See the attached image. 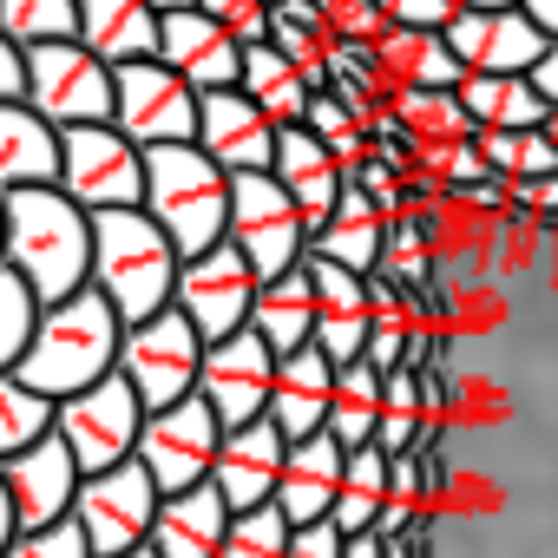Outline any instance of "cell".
Listing matches in <instances>:
<instances>
[{
    "instance_id": "6da1fadb",
    "label": "cell",
    "mask_w": 558,
    "mask_h": 558,
    "mask_svg": "<svg viewBox=\"0 0 558 558\" xmlns=\"http://www.w3.org/2000/svg\"><path fill=\"white\" fill-rule=\"evenodd\" d=\"M8 269H21L40 303H66L93 283V210L60 184L8 191Z\"/></svg>"
},
{
    "instance_id": "7a4b0ae2",
    "label": "cell",
    "mask_w": 558,
    "mask_h": 558,
    "mask_svg": "<svg viewBox=\"0 0 558 558\" xmlns=\"http://www.w3.org/2000/svg\"><path fill=\"white\" fill-rule=\"evenodd\" d=\"M119 349H125V316L86 283L80 296L40 310V329H34V342H27L14 375L34 381L40 395L66 401V395H86L93 381H106L119 368Z\"/></svg>"
},
{
    "instance_id": "3957f363",
    "label": "cell",
    "mask_w": 558,
    "mask_h": 558,
    "mask_svg": "<svg viewBox=\"0 0 558 558\" xmlns=\"http://www.w3.org/2000/svg\"><path fill=\"white\" fill-rule=\"evenodd\" d=\"M178 269H184V250L151 210H93V290L125 323L171 310Z\"/></svg>"
},
{
    "instance_id": "277c9868",
    "label": "cell",
    "mask_w": 558,
    "mask_h": 558,
    "mask_svg": "<svg viewBox=\"0 0 558 558\" xmlns=\"http://www.w3.org/2000/svg\"><path fill=\"white\" fill-rule=\"evenodd\" d=\"M145 210L184 256H197L230 236V171L204 145H158L145 151Z\"/></svg>"
},
{
    "instance_id": "5b68a950",
    "label": "cell",
    "mask_w": 558,
    "mask_h": 558,
    "mask_svg": "<svg viewBox=\"0 0 558 558\" xmlns=\"http://www.w3.org/2000/svg\"><path fill=\"white\" fill-rule=\"evenodd\" d=\"M27 106H34L40 119H53L60 132H73V125H112L119 66L99 60L86 40L27 47Z\"/></svg>"
},
{
    "instance_id": "8992f818",
    "label": "cell",
    "mask_w": 558,
    "mask_h": 558,
    "mask_svg": "<svg viewBox=\"0 0 558 558\" xmlns=\"http://www.w3.org/2000/svg\"><path fill=\"white\" fill-rule=\"evenodd\" d=\"M230 243L250 256L263 283L290 276L310 256V217L296 210L290 184L276 171H236L230 178Z\"/></svg>"
},
{
    "instance_id": "52a82bcc",
    "label": "cell",
    "mask_w": 558,
    "mask_h": 558,
    "mask_svg": "<svg viewBox=\"0 0 558 558\" xmlns=\"http://www.w3.org/2000/svg\"><path fill=\"white\" fill-rule=\"evenodd\" d=\"M204 336L197 323L171 303L145 323H125V349H119V375L138 388L145 408H171L184 395H197V375H204Z\"/></svg>"
},
{
    "instance_id": "ba28073f",
    "label": "cell",
    "mask_w": 558,
    "mask_h": 558,
    "mask_svg": "<svg viewBox=\"0 0 558 558\" xmlns=\"http://www.w3.org/2000/svg\"><path fill=\"white\" fill-rule=\"evenodd\" d=\"M145 401H138V388L112 368L106 381H93L86 395H66L60 401V440L73 447V460H80V473H112V466H125V460H138V434H145Z\"/></svg>"
},
{
    "instance_id": "9c48e42d",
    "label": "cell",
    "mask_w": 558,
    "mask_h": 558,
    "mask_svg": "<svg viewBox=\"0 0 558 558\" xmlns=\"http://www.w3.org/2000/svg\"><path fill=\"white\" fill-rule=\"evenodd\" d=\"M60 191L86 210H145V145L119 125H73L60 145Z\"/></svg>"
},
{
    "instance_id": "30bf717a",
    "label": "cell",
    "mask_w": 558,
    "mask_h": 558,
    "mask_svg": "<svg viewBox=\"0 0 558 558\" xmlns=\"http://www.w3.org/2000/svg\"><path fill=\"white\" fill-rule=\"evenodd\" d=\"M197 112H204V93L165 66V60H132L119 66V106H112V125L158 151V145H197Z\"/></svg>"
},
{
    "instance_id": "8fae6325",
    "label": "cell",
    "mask_w": 558,
    "mask_h": 558,
    "mask_svg": "<svg viewBox=\"0 0 558 558\" xmlns=\"http://www.w3.org/2000/svg\"><path fill=\"white\" fill-rule=\"evenodd\" d=\"M158 506H165V486L151 480V466L145 460H125L112 473H86V486L73 499V519H80V532L93 538L99 558H119V551L151 545Z\"/></svg>"
},
{
    "instance_id": "7c38bea8",
    "label": "cell",
    "mask_w": 558,
    "mask_h": 558,
    "mask_svg": "<svg viewBox=\"0 0 558 558\" xmlns=\"http://www.w3.org/2000/svg\"><path fill=\"white\" fill-rule=\"evenodd\" d=\"M256 296H263V276H256V269H250V256L223 236V243H210V250L184 256V269H178V296H171V303L197 323V336H204V342H223V336L250 329Z\"/></svg>"
},
{
    "instance_id": "4fadbf2b",
    "label": "cell",
    "mask_w": 558,
    "mask_h": 558,
    "mask_svg": "<svg viewBox=\"0 0 558 558\" xmlns=\"http://www.w3.org/2000/svg\"><path fill=\"white\" fill-rule=\"evenodd\" d=\"M217 447H223V421L204 395H184L171 408H151L145 414V434H138V460L151 466V480L165 493H191L210 480L217 466Z\"/></svg>"
},
{
    "instance_id": "5bb4252c",
    "label": "cell",
    "mask_w": 558,
    "mask_h": 558,
    "mask_svg": "<svg viewBox=\"0 0 558 558\" xmlns=\"http://www.w3.org/2000/svg\"><path fill=\"white\" fill-rule=\"evenodd\" d=\"M276 355L256 329H236L223 342L204 349V375H197V395L217 408L223 427H243V421H263L269 414V388H276Z\"/></svg>"
},
{
    "instance_id": "9a60e30c",
    "label": "cell",
    "mask_w": 558,
    "mask_h": 558,
    "mask_svg": "<svg viewBox=\"0 0 558 558\" xmlns=\"http://www.w3.org/2000/svg\"><path fill=\"white\" fill-rule=\"evenodd\" d=\"M80 486H86V473H80V460H73V447L60 434H47L40 447H27L14 460H0V493L14 499L21 532H40V525L73 519Z\"/></svg>"
},
{
    "instance_id": "2e32d148",
    "label": "cell",
    "mask_w": 558,
    "mask_h": 558,
    "mask_svg": "<svg viewBox=\"0 0 558 558\" xmlns=\"http://www.w3.org/2000/svg\"><path fill=\"white\" fill-rule=\"evenodd\" d=\"M447 47L460 53L466 73H532L551 53L545 27L525 8H499V14H466L460 8L447 21Z\"/></svg>"
},
{
    "instance_id": "e0dca14e",
    "label": "cell",
    "mask_w": 558,
    "mask_h": 558,
    "mask_svg": "<svg viewBox=\"0 0 558 558\" xmlns=\"http://www.w3.org/2000/svg\"><path fill=\"white\" fill-rule=\"evenodd\" d=\"M283 460H290V434L276 427L269 414H263V421H243V427H223L210 486L230 499V512L269 506V499H276V480H283Z\"/></svg>"
},
{
    "instance_id": "ac0fdd59",
    "label": "cell",
    "mask_w": 558,
    "mask_h": 558,
    "mask_svg": "<svg viewBox=\"0 0 558 558\" xmlns=\"http://www.w3.org/2000/svg\"><path fill=\"white\" fill-rule=\"evenodd\" d=\"M276 138H283V125H276L243 86H223V93H204V112H197V145L236 178V171H269L276 165Z\"/></svg>"
},
{
    "instance_id": "d6986e66",
    "label": "cell",
    "mask_w": 558,
    "mask_h": 558,
    "mask_svg": "<svg viewBox=\"0 0 558 558\" xmlns=\"http://www.w3.org/2000/svg\"><path fill=\"white\" fill-rule=\"evenodd\" d=\"M158 60H165V66H178L197 93L243 86V40H236L223 21H210L204 8H178V14H165Z\"/></svg>"
},
{
    "instance_id": "ffe728a7",
    "label": "cell",
    "mask_w": 558,
    "mask_h": 558,
    "mask_svg": "<svg viewBox=\"0 0 558 558\" xmlns=\"http://www.w3.org/2000/svg\"><path fill=\"white\" fill-rule=\"evenodd\" d=\"M269 171L290 184L296 210L310 217V243H316V230L336 217V204H342V191H349V165L329 151L323 132H310V125H283V138H276V165H269Z\"/></svg>"
},
{
    "instance_id": "44dd1931",
    "label": "cell",
    "mask_w": 558,
    "mask_h": 558,
    "mask_svg": "<svg viewBox=\"0 0 558 558\" xmlns=\"http://www.w3.org/2000/svg\"><path fill=\"white\" fill-rule=\"evenodd\" d=\"M342 466H349V447L323 427L310 440H290V460H283V480H276V506L290 512V525H316L336 512V493H342Z\"/></svg>"
},
{
    "instance_id": "7402d4cb",
    "label": "cell",
    "mask_w": 558,
    "mask_h": 558,
    "mask_svg": "<svg viewBox=\"0 0 558 558\" xmlns=\"http://www.w3.org/2000/svg\"><path fill=\"white\" fill-rule=\"evenodd\" d=\"M329 401H336V362L310 342L296 355L276 362V388H269V421L290 440H310L329 427Z\"/></svg>"
},
{
    "instance_id": "603a6c76",
    "label": "cell",
    "mask_w": 558,
    "mask_h": 558,
    "mask_svg": "<svg viewBox=\"0 0 558 558\" xmlns=\"http://www.w3.org/2000/svg\"><path fill=\"white\" fill-rule=\"evenodd\" d=\"M60 145H66V132L53 119H40L27 99L0 106V197L34 191V184H60Z\"/></svg>"
},
{
    "instance_id": "cb8c5ba5",
    "label": "cell",
    "mask_w": 558,
    "mask_h": 558,
    "mask_svg": "<svg viewBox=\"0 0 558 558\" xmlns=\"http://www.w3.org/2000/svg\"><path fill=\"white\" fill-rule=\"evenodd\" d=\"M230 499L204 480L191 493H165L158 506V525H151V551L158 558H217L223 551V532H230Z\"/></svg>"
},
{
    "instance_id": "d4e9b609",
    "label": "cell",
    "mask_w": 558,
    "mask_h": 558,
    "mask_svg": "<svg viewBox=\"0 0 558 558\" xmlns=\"http://www.w3.org/2000/svg\"><path fill=\"white\" fill-rule=\"evenodd\" d=\"M460 106H466L473 132H532V125H551V112H558L532 73H466Z\"/></svg>"
},
{
    "instance_id": "484cf974",
    "label": "cell",
    "mask_w": 558,
    "mask_h": 558,
    "mask_svg": "<svg viewBox=\"0 0 558 558\" xmlns=\"http://www.w3.org/2000/svg\"><path fill=\"white\" fill-rule=\"evenodd\" d=\"M158 34H165V14L145 8V0H80V40L112 66L158 60Z\"/></svg>"
},
{
    "instance_id": "4316f807",
    "label": "cell",
    "mask_w": 558,
    "mask_h": 558,
    "mask_svg": "<svg viewBox=\"0 0 558 558\" xmlns=\"http://www.w3.org/2000/svg\"><path fill=\"white\" fill-rule=\"evenodd\" d=\"M316 323H323V303H316V276H310V256H303L290 276L263 283L250 329H256L276 355H296V349H310V342H316Z\"/></svg>"
},
{
    "instance_id": "83f0119b",
    "label": "cell",
    "mask_w": 558,
    "mask_h": 558,
    "mask_svg": "<svg viewBox=\"0 0 558 558\" xmlns=\"http://www.w3.org/2000/svg\"><path fill=\"white\" fill-rule=\"evenodd\" d=\"M310 250H323V256H336V263H349V269H381L388 263V210L349 178V191H342V204H336V217L316 230V243Z\"/></svg>"
},
{
    "instance_id": "f1b7e54d",
    "label": "cell",
    "mask_w": 558,
    "mask_h": 558,
    "mask_svg": "<svg viewBox=\"0 0 558 558\" xmlns=\"http://www.w3.org/2000/svg\"><path fill=\"white\" fill-rule=\"evenodd\" d=\"M375 53H381V66H388L395 86H440V93H453V86L466 80L460 53H453L447 34H434V27H388V34L375 40Z\"/></svg>"
},
{
    "instance_id": "f546056e",
    "label": "cell",
    "mask_w": 558,
    "mask_h": 558,
    "mask_svg": "<svg viewBox=\"0 0 558 558\" xmlns=\"http://www.w3.org/2000/svg\"><path fill=\"white\" fill-rule=\"evenodd\" d=\"M243 93L276 119V125H303L310 119V99H316V86H310V73L283 53V47H243Z\"/></svg>"
},
{
    "instance_id": "4dcf8cb0",
    "label": "cell",
    "mask_w": 558,
    "mask_h": 558,
    "mask_svg": "<svg viewBox=\"0 0 558 558\" xmlns=\"http://www.w3.org/2000/svg\"><path fill=\"white\" fill-rule=\"evenodd\" d=\"M381 408H388V375L362 355L349 368H336V401H329V434L355 453V447H375L381 434Z\"/></svg>"
},
{
    "instance_id": "1f68e13d",
    "label": "cell",
    "mask_w": 558,
    "mask_h": 558,
    "mask_svg": "<svg viewBox=\"0 0 558 558\" xmlns=\"http://www.w3.org/2000/svg\"><path fill=\"white\" fill-rule=\"evenodd\" d=\"M395 499V453L388 447H355L342 466V493H336V525L342 532H375L381 506Z\"/></svg>"
},
{
    "instance_id": "d6a6232c",
    "label": "cell",
    "mask_w": 558,
    "mask_h": 558,
    "mask_svg": "<svg viewBox=\"0 0 558 558\" xmlns=\"http://www.w3.org/2000/svg\"><path fill=\"white\" fill-rule=\"evenodd\" d=\"M53 427H60V401H53V395H40V388L21 381V375H0V460L40 447Z\"/></svg>"
},
{
    "instance_id": "836d02e7",
    "label": "cell",
    "mask_w": 558,
    "mask_h": 558,
    "mask_svg": "<svg viewBox=\"0 0 558 558\" xmlns=\"http://www.w3.org/2000/svg\"><path fill=\"white\" fill-rule=\"evenodd\" d=\"M388 106L401 112V125H408L421 145L473 138V119H466V106H460V86H453V93H440V86H395Z\"/></svg>"
},
{
    "instance_id": "e575fe53",
    "label": "cell",
    "mask_w": 558,
    "mask_h": 558,
    "mask_svg": "<svg viewBox=\"0 0 558 558\" xmlns=\"http://www.w3.org/2000/svg\"><path fill=\"white\" fill-rule=\"evenodd\" d=\"M473 138H480V158L499 178H512V184L558 178V138H551V125H532V132H473Z\"/></svg>"
},
{
    "instance_id": "d590c367",
    "label": "cell",
    "mask_w": 558,
    "mask_h": 558,
    "mask_svg": "<svg viewBox=\"0 0 558 558\" xmlns=\"http://www.w3.org/2000/svg\"><path fill=\"white\" fill-rule=\"evenodd\" d=\"M40 310H47V303L34 296L27 276L0 263V375H14V368H21V355H27L34 329H40Z\"/></svg>"
},
{
    "instance_id": "8d00e7d4",
    "label": "cell",
    "mask_w": 558,
    "mask_h": 558,
    "mask_svg": "<svg viewBox=\"0 0 558 558\" xmlns=\"http://www.w3.org/2000/svg\"><path fill=\"white\" fill-rule=\"evenodd\" d=\"M0 34L21 47L80 40V0H0Z\"/></svg>"
},
{
    "instance_id": "74e56055",
    "label": "cell",
    "mask_w": 558,
    "mask_h": 558,
    "mask_svg": "<svg viewBox=\"0 0 558 558\" xmlns=\"http://www.w3.org/2000/svg\"><path fill=\"white\" fill-rule=\"evenodd\" d=\"M290 512L283 506H250V512H236L230 519V532H223V551L217 558H290Z\"/></svg>"
},
{
    "instance_id": "f35d334b",
    "label": "cell",
    "mask_w": 558,
    "mask_h": 558,
    "mask_svg": "<svg viewBox=\"0 0 558 558\" xmlns=\"http://www.w3.org/2000/svg\"><path fill=\"white\" fill-rule=\"evenodd\" d=\"M310 276H316L323 316H375V310H368V276H362V269H349V263L310 250Z\"/></svg>"
},
{
    "instance_id": "ab89813d",
    "label": "cell",
    "mask_w": 558,
    "mask_h": 558,
    "mask_svg": "<svg viewBox=\"0 0 558 558\" xmlns=\"http://www.w3.org/2000/svg\"><path fill=\"white\" fill-rule=\"evenodd\" d=\"M8 558H99L93 538L80 532V519H60V525H40V532H21Z\"/></svg>"
},
{
    "instance_id": "60d3db41",
    "label": "cell",
    "mask_w": 558,
    "mask_h": 558,
    "mask_svg": "<svg viewBox=\"0 0 558 558\" xmlns=\"http://www.w3.org/2000/svg\"><path fill=\"white\" fill-rule=\"evenodd\" d=\"M368 336H375V316H323V323H316V349H323L336 368L362 362V355H368Z\"/></svg>"
},
{
    "instance_id": "b9f144b4",
    "label": "cell",
    "mask_w": 558,
    "mask_h": 558,
    "mask_svg": "<svg viewBox=\"0 0 558 558\" xmlns=\"http://www.w3.org/2000/svg\"><path fill=\"white\" fill-rule=\"evenodd\" d=\"M197 8H204L210 21H223L243 47H263V40H269V21H276L269 0H197Z\"/></svg>"
},
{
    "instance_id": "7bdbcfd3",
    "label": "cell",
    "mask_w": 558,
    "mask_h": 558,
    "mask_svg": "<svg viewBox=\"0 0 558 558\" xmlns=\"http://www.w3.org/2000/svg\"><path fill=\"white\" fill-rule=\"evenodd\" d=\"M342 551H349V532L336 519H316V525L290 532V558H342Z\"/></svg>"
},
{
    "instance_id": "ee69618b",
    "label": "cell",
    "mask_w": 558,
    "mask_h": 558,
    "mask_svg": "<svg viewBox=\"0 0 558 558\" xmlns=\"http://www.w3.org/2000/svg\"><path fill=\"white\" fill-rule=\"evenodd\" d=\"M408 342H414V323H375L368 362H375L381 375H395V368H408Z\"/></svg>"
},
{
    "instance_id": "f6af8a7d",
    "label": "cell",
    "mask_w": 558,
    "mask_h": 558,
    "mask_svg": "<svg viewBox=\"0 0 558 558\" xmlns=\"http://www.w3.org/2000/svg\"><path fill=\"white\" fill-rule=\"evenodd\" d=\"M381 8L395 27H434V34H447V21L460 14L453 0H381Z\"/></svg>"
},
{
    "instance_id": "bcb514c9",
    "label": "cell",
    "mask_w": 558,
    "mask_h": 558,
    "mask_svg": "<svg viewBox=\"0 0 558 558\" xmlns=\"http://www.w3.org/2000/svg\"><path fill=\"white\" fill-rule=\"evenodd\" d=\"M27 99V47L0 34V106H14Z\"/></svg>"
},
{
    "instance_id": "7dc6e473",
    "label": "cell",
    "mask_w": 558,
    "mask_h": 558,
    "mask_svg": "<svg viewBox=\"0 0 558 558\" xmlns=\"http://www.w3.org/2000/svg\"><path fill=\"white\" fill-rule=\"evenodd\" d=\"M342 558H388V538L381 532H349V551Z\"/></svg>"
},
{
    "instance_id": "c3c4849f",
    "label": "cell",
    "mask_w": 558,
    "mask_h": 558,
    "mask_svg": "<svg viewBox=\"0 0 558 558\" xmlns=\"http://www.w3.org/2000/svg\"><path fill=\"white\" fill-rule=\"evenodd\" d=\"M519 8H525V14H532V21L545 27V40L558 47V0H519Z\"/></svg>"
},
{
    "instance_id": "681fc988",
    "label": "cell",
    "mask_w": 558,
    "mask_h": 558,
    "mask_svg": "<svg viewBox=\"0 0 558 558\" xmlns=\"http://www.w3.org/2000/svg\"><path fill=\"white\" fill-rule=\"evenodd\" d=\"M532 80H538V93H545V99L558 106V47H551V53H545V60L532 66Z\"/></svg>"
},
{
    "instance_id": "f907efd6",
    "label": "cell",
    "mask_w": 558,
    "mask_h": 558,
    "mask_svg": "<svg viewBox=\"0 0 558 558\" xmlns=\"http://www.w3.org/2000/svg\"><path fill=\"white\" fill-rule=\"evenodd\" d=\"M14 538H21V519H14V499H8V493H0V558H8V551H14Z\"/></svg>"
},
{
    "instance_id": "816d5d0a",
    "label": "cell",
    "mask_w": 558,
    "mask_h": 558,
    "mask_svg": "<svg viewBox=\"0 0 558 558\" xmlns=\"http://www.w3.org/2000/svg\"><path fill=\"white\" fill-rule=\"evenodd\" d=\"M453 8H466V14H499V8H519V0H453Z\"/></svg>"
},
{
    "instance_id": "f5cc1de1",
    "label": "cell",
    "mask_w": 558,
    "mask_h": 558,
    "mask_svg": "<svg viewBox=\"0 0 558 558\" xmlns=\"http://www.w3.org/2000/svg\"><path fill=\"white\" fill-rule=\"evenodd\" d=\"M145 8H158V14H178V8H197V0H145Z\"/></svg>"
},
{
    "instance_id": "db71d44e",
    "label": "cell",
    "mask_w": 558,
    "mask_h": 558,
    "mask_svg": "<svg viewBox=\"0 0 558 558\" xmlns=\"http://www.w3.org/2000/svg\"><path fill=\"white\" fill-rule=\"evenodd\" d=\"M0 263H8V197H0Z\"/></svg>"
},
{
    "instance_id": "11a10c76",
    "label": "cell",
    "mask_w": 558,
    "mask_h": 558,
    "mask_svg": "<svg viewBox=\"0 0 558 558\" xmlns=\"http://www.w3.org/2000/svg\"><path fill=\"white\" fill-rule=\"evenodd\" d=\"M119 558H158V551H151V545H138V551H119Z\"/></svg>"
},
{
    "instance_id": "9f6ffc18",
    "label": "cell",
    "mask_w": 558,
    "mask_h": 558,
    "mask_svg": "<svg viewBox=\"0 0 558 558\" xmlns=\"http://www.w3.org/2000/svg\"><path fill=\"white\" fill-rule=\"evenodd\" d=\"M551 138H558V112H551Z\"/></svg>"
}]
</instances>
